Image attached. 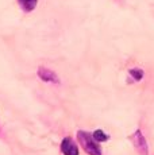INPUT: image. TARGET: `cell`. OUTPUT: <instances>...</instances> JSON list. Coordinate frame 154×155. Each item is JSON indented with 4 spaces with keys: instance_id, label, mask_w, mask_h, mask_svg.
<instances>
[{
    "instance_id": "cell-1",
    "label": "cell",
    "mask_w": 154,
    "mask_h": 155,
    "mask_svg": "<svg viewBox=\"0 0 154 155\" xmlns=\"http://www.w3.org/2000/svg\"><path fill=\"white\" fill-rule=\"evenodd\" d=\"M77 138H79V142L82 146V148L89 155H102V150H100L97 142L95 140L93 135H91L89 132H85V131H79Z\"/></svg>"
},
{
    "instance_id": "cell-2",
    "label": "cell",
    "mask_w": 154,
    "mask_h": 155,
    "mask_svg": "<svg viewBox=\"0 0 154 155\" xmlns=\"http://www.w3.org/2000/svg\"><path fill=\"white\" fill-rule=\"evenodd\" d=\"M61 151L64 155H79V148L69 136L64 138V140L61 142Z\"/></svg>"
},
{
    "instance_id": "cell-3",
    "label": "cell",
    "mask_w": 154,
    "mask_h": 155,
    "mask_svg": "<svg viewBox=\"0 0 154 155\" xmlns=\"http://www.w3.org/2000/svg\"><path fill=\"white\" fill-rule=\"evenodd\" d=\"M38 77H39L42 81L45 82H54V84H60V80H58L57 74L54 71L46 69V68H39L38 69Z\"/></svg>"
},
{
    "instance_id": "cell-4",
    "label": "cell",
    "mask_w": 154,
    "mask_h": 155,
    "mask_svg": "<svg viewBox=\"0 0 154 155\" xmlns=\"http://www.w3.org/2000/svg\"><path fill=\"white\" fill-rule=\"evenodd\" d=\"M132 140H134V144L137 146V148L139 151H141V154L143 155H147V144H146V140H145V138L142 136L141 131H137V132L134 134V136H132Z\"/></svg>"
},
{
    "instance_id": "cell-5",
    "label": "cell",
    "mask_w": 154,
    "mask_h": 155,
    "mask_svg": "<svg viewBox=\"0 0 154 155\" xmlns=\"http://www.w3.org/2000/svg\"><path fill=\"white\" fill-rule=\"evenodd\" d=\"M18 4L20 5L25 12H31V11L35 10L38 4V0H18Z\"/></svg>"
},
{
    "instance_id": "cell-6",
    "label": "cell",
    "mask_w": 154,
    "mask_h": 155,
    "mask_svg": "<svg viewBox=\"0 0 154 155\" xmlns=\"http://www.w3.org/2000/svg\"><path fill=\"white\" fill-rule=\"evenodd\" d=\"M93 138L96 142H107L109 136L107 135V134H104L102 130H96L93 132Z\"/></svg>"
},
{
    "instance_id": "cell-7",
    "label": "cell",
    "mask_w": 154,
    "mask_h": 155,
    "mask_svg": "<svg viewBox=\"0 0 154 155\" xmlns=\"http://www.w3.org/2000/svg\"><path fill=\"white\" fill-rule=\"evenodd\" d=\"M130 74H131V77H134L135 81H139V80H142V77H143V71L141 69H131L130 70Z\"/></svg>"
}]
</instances>
